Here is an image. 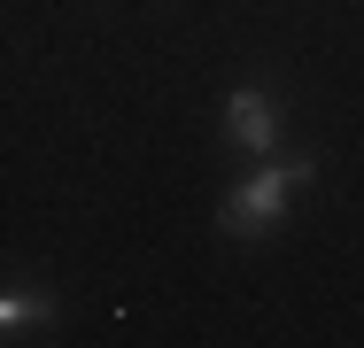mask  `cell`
I'll list each match as a JSON object with an SVG mask.
<instances>
[{"instance_id": "6da1fadb", "label": "cell", "mask_w": 364, "mask_h": 348, "mask_svg": "<svg viewBox=\"0 0 364 348\" xmlns=\"http://www.w3.org/2000/svg\"><path fill=\"white\" fill-rule=\"evenodd\" d=\"M302 186H310V163H302V155H264V163H256V170L225 194L218 232H225V240H272Z\"/></svg>"}, {"instance_id": "7a4b0ae2", "label": "cell", "mask_w": 364, "mask_h": 348, "mask_svg": "<svg viewBox=\"0 0 364 348\" xmlns=\"http://www.w3.org/2000/svg\"><path fill=\"white\" fill-rule=\"evenodd\" d=\"M225 139L240 155H279V101L264 85H232L225 93Z\"/></svg>"}, {"instance_id": "3957f363", "label": "cell", "mask_w": 364, "mask_h": 348, "mask_svg": "<svg viewBox=\"0 0 364 348\" xmlns=\"http://www.w3.org/2000/svg\"><path fill=\"white\" fill-rule=\"evenodd\" d=\"M0 325H8V333H23V325H55V294L8 286V294H0Z\"/></svg>"}]
</instances>
